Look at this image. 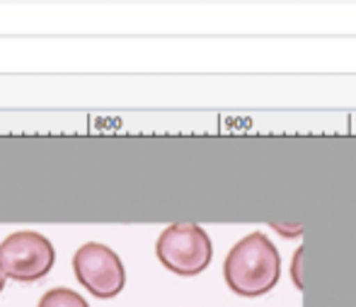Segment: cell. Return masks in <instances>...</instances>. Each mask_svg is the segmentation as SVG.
<instances>
[{
	"instance_id": "1",
	"label": "cell",
	"mask_w": 356,
	"mask_h": 307,
	"mask_svg": "<svg viewBox=\"0 0 356 307\" xmlns=\"http://www.w3.org/2000/svg\"><path fill=\"white\" fill-rule=\"evenodd\" d=\"M223 279L233 293L259 298L282 279V256L272 240L257 230L228 251L223 261Z\"/></svg>"
},
{
	"instance_id": "2",
	"label": "cell",
	"mask_w": 356,
	"mask_h": 307,
	"mask_svg": "<svg viewBox=\"0 0 356 307\" xmlns=\"http://www.w3.org/2000/svg\"><path fill=\"white\" fill-rule=\"evenodd\" d=\"M160 264L177 276H197L211 264L213 244L202 225L177 223L160 233L155 244Z\"/></svg>"
},
{
	"instance_id": "3",
	"label": "cell",
	"mask_w": 356,
	"mask_h": 307,
	"mask_svg": "<svg viewBox=\"0 0 356 307\" xmlns=\"http://www.w3.org/2000/svg\"><path fill=\"white\" fill-rule=\"evenodd\" d=\"M56 261L54 244L44 235L22 230L13 233L0 244V271L17 283H34L51 271Z\"/></svg>"
},
{
	"instance_id": "4",
	"label": "cell",
	"mask_w": 356,
	"mask_h": 307,
	"mask_svg": "<svg viewBox=\"0 0 356 307\" xmlns=\"http://www.w3.org/2000/svg\"><path fill=\"white\" fill-rule=\"evenodd\" d=\"M73 271L80 285H85L95 298L102 300L119 295L127 283V271L119 254L99 242H88L75 251Z\"/></svg>"
},
{
	"instance_id": "5",
	"label": "cell",
	"mask_w": 356,
	"mask_h": 307,
	"mask_svg": "<svg viewBox=\"0 0 356 307\" xmlns=\"http://www.w3.org/2000/svg\"><path fill=\"white\" fill-rule=\"evenodd\" d=\"M37 307H90L80 293L71 288H51L49 293L42 295Z\"/></svg>"
},
{
	"instance_id": "6",
	"label": "cell",
	"mask_w": 356,
	"mask_h": 307,
	"mask_svg": "<svg viewBox=\"0 0 356 307\" xmlns=\"http://www.w3.org/2000/svg\"><path fill=\"white\" fill-rule=\"evenodd\" d=\"M3 288H5V276H3V271H0V293H3Z\"/></svg>"
}]
</instances>
